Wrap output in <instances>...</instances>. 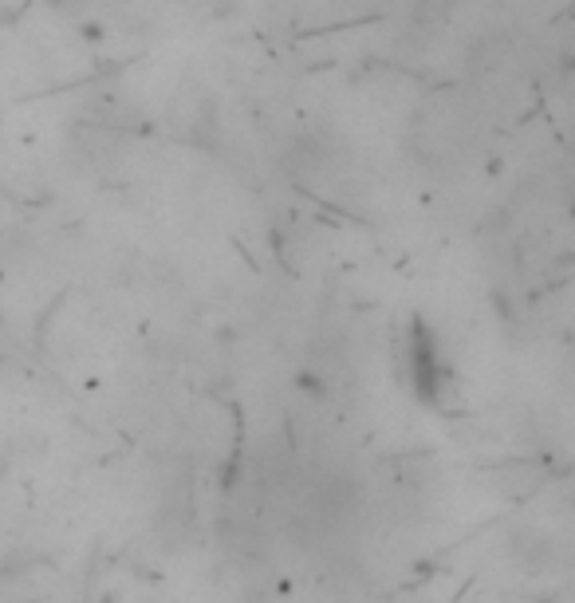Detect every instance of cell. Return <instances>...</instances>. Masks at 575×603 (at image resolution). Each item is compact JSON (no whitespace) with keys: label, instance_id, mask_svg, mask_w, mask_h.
Listing matches in <instances>:
<instances>
[{"label":"cell","instance_id":"cell-1","mask_svg":"<svg viewBox=\"0 0 575 603\" xmlns=\"http://www.w3.org/2000/svg\"><path fill=\"white\" fill-rule=\"evenodd\" d=\"M406 367H410V391L426 406H438L449 387V363L442 359V343L430 332L426 320L410 324V343H406Z\"/></svg>","mask_w":575,"mask_h":603},{"label":"cell","instance_id":"cell-2","mask_svg":"<svg viewBox=\"0 0 575 603\" xmlns=\"http://www.w3.org/2000/svg\"><path fill=\"white\" fill-rule=\"evenodd\" d=\"M300 387H304V391H312V395H320V399H323V391H327V387H323V383H316L312 375H300Z\"/></svg>","mask_w":575,"mask_h":603}]
</instances>
